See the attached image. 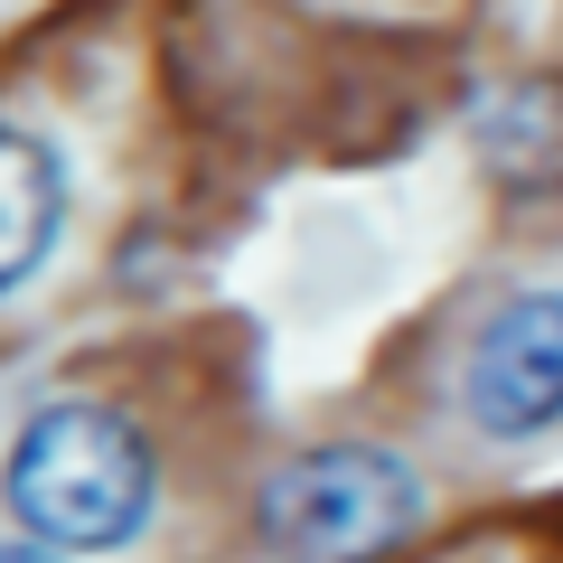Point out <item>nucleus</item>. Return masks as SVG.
Instances as JSON below:
<instances>
[{
    "label": "nucleus",
    "mask_w": 563,
    "mask_h": 563,
    "mask_svg": "<svg viewBox=\"0 0 563 563\" xmlns=\"http://www.w3.org/2000/svg\"><path fill=\"white\" fill-rule=\"evenodd\" d=\"M470 141H479V169L498 188L554 198L563 188V76H526L507 95H488L479 122H470Z\"/></svg>",
    "instance_id": "nucleus-5"
},
{
    "label": "nucleus",
    "mask_w": 563,
    "mask_h": 563,
    "mask_svg": "<svg viewBox=\"0 0 563 563\" xmlns=\"http://www.w3.org/2000/svg\"><path fill=\"white\" fill-rule=\"evenodd\" d=\"M0 563H76V554H57V544L29 536V544H0Z\"/></svg>",
    "instance_id": "nucleus-6"
},
{
    "label": "nucleus",
    "mask_w": 563,
    "mask_h": 563,
    "mask_svg": "<svg viewBox=\"0 0 563 563\" xmlns=\"http://www.w3.org/2000/svg\"><path fill=\"white\" fill-rule=\"evenodd\" d=\"M422 517H432V488L385 442H310L254 498L273 563H385Z\"/></svg>",
    "instance_id": "nucleus-2"
},
{
    "label": "nucleus",
    "mask_w": 563,
    "mask_h": 563,
    "mask_svg": "<svg viewBox=\"0 0 563 563\" xmlns=\"http://www.w3.org/2000/svg\"><path fill=\"white\" fill-rule=\"evenodd\" d=\"M0 498L57 554H122L161 507V461H151L132 413H113L95 395H57L10 432Z\"/></svg>",
    "instance_id": "nucleus-1"
},
{
    "label": "nucleus",
    "mask_w": 563,
    "mask_h": 563,
    "mask_svg": "<svg viewBox=\"0 0 563 563\" xmlns=\"http://www.w3.org/2000/svg\"><path fill=\"white\" fill-rule=\"evenodd\" d=\"M461 413L488 442H544L563 422V291H507L461 357Z\"/></svg>",
    "instance_id": "nucleus-3"
},
{
    "label": "nucleus",
    "mask_w": 563,
    "mask_h": 563,
    "mask_svg": "<svg viewBox=\"0 0 563 563\" xmlns=\"http://www.w3.org/2000/svg\"><path fill=\"white\" fill-rule=\"evenodd\" d=\"M57 235H66V169H57V151H47L38 132H20V122H0V301L47 273Z\"/></svg>",
    "instance_id": "nucleus-4"
}]
</instances>
